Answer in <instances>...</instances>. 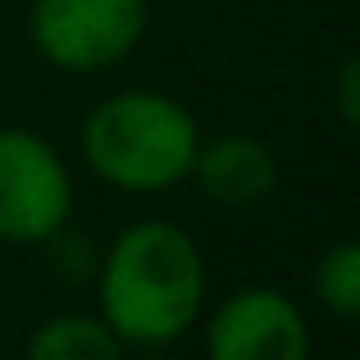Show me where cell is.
Listing matches in <instances>:
<instances>
[{
	"mask_svg": "<svg viewBox=\"0 0 360 360\" xmlns=\"http://www.w3.org/2000/svg\"><path fill=\"white\" fill-rule=\"evenodd\" d=\"M27 356L32 360H119L123 342L101 315L64 310V315H51L46 324H37V333L27 338Z\"/></svg>",
	"mask_w": 360,
	"mask_h": 360,
	"instance_id": "52a82bcc",
	"label": "cell"
},
{
	"mask_svg": "<svg viewBox=\"0 0 360 360\" xmlns=\"http://www.w3.org/2000/svg\"><path fill=\"white\" fill-rule=\"evenodd\" d=\"M187 183L224 210H251L278 187V155L255 132H201Z\"/></svg>",
	"mask_w": 360,
	"mask_h": 360,
	"instance_id": "8992f818",
	"label": "cell"
},
{
	"mask_svg": "<svg viewBox=\"0 0 360 360\" xmlns=\"http://www.w3.org/2000/svg\"><path fill=\"white\" fill-rule=\"evenodd\" d=\"M333 105H338V115H342V123H356L360 119V60H356V55H347V60L338 64Z\"/></svg>",
	"mask_w": 360,
	"mask_h": 360,
	"instance_id": "9c48e42d",
	"label": "cell"
},
{
	"mask_svg": "<svg viewBox=\"0 0 360 360\" xmlns=\"http://www.w3.org/2000/svg\"><path fill=\"white\" fill-rule=\"evenodd\" d=\"M210 274L196 238L174 219H137L101 251L96 315L123 352H160L205 315Z\"/></svg>",
	"mask_w": 360,
	"mask_h": 360,
	"instance_id": "6da1fadb",
	"label": "cell"
},
{
	"mask_svg": "<svg viewBox=\"0 0 360 360\" xmlns=\"http://www.w3.org/2000/svg\"><path fill=\"white\" fill-rule=\"evenodd\" d=\"M205 352L214 360H306L310 324L301 306L278 288H238L201 315Z\"/></svg>",
	"mask_w": 360,
	"mask_h": 360,
	"instance_id": "5b68a950",
	"label": "cell"
},
{
	"mask_svg": "<svg viewBox=\"0 0 360 360\" xmlns=\"http://www.w3.org/2000/svg\"><path fill=\"white\" fill-rule=\"evenodd\" d=\"M201 123L178 96L123 87L87 110L78 132L82 165L123 196H165L187 183Z\"/></svg>",
	"mask_w": 360,
	"mask_h": 360,
	"instance_id": "7a4b0ae2",
	"label": "cell"
},
{
	"mask_svg": "<svg viewBox=\"0 0 360 360\" xmlns=\"http://www.w3.org/2000/svg\"><path fill=\"white\" fill-rule=\"evenodd\" d=\"M150 23L146 0H32L27 37L46 64L64 73H101L141 46Z\"/></svg>",
	"mask_w": 360,
	"mask_h": 360,
	"instance_id": "277c9868",
	"label": "cell"
},
{
	"mask_svg": "<svg viewBox=\"0 0 360 360\" xmlns=\"http://www.w3.org/2000/svg\"><path fill=\"white\" fill-rule=\"evenodd\" d=\"M310 292L333 319L360 315V242L342 238L315 255L310 264Z\"/></svg>",
	"mask_w": 360,
	"mask_h": 360,
	"instance_id": "ba28073f",
	"label": "cell"
},
{
	"mask_svg": "<svg viewBox=\"0 0 360 360\" xmlns=\"http://www.w3.org/2000/svg\"><path fill=\"white\" fill-rule=\"evenodd\" d=\"M73 174L51 137L32 128H0V242L46 246L73 224Z\"/></svg>",
	"mask_w": 360,
	"mask_h": 360,
	"instance_id": "3957f363",
	"label": "cell"
}]
</instances>
